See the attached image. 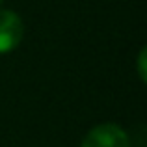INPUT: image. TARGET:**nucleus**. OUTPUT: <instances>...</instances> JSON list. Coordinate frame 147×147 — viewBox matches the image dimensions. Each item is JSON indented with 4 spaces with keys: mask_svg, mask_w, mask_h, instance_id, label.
I'll return each mask as SVG.
<instances>
[{
    "mask_svg": "<svg viewBox=\"0 0 147 147\" xmlns=\"http://www.w3.org/2000/svg\"><path fill=\"white\" fill-rule=\"evenodd\" d=\"M80 147H130V140L119 125L100 123L84 136Z\"/></svg>",
    "mask_w": 147,
    "mask_h": 147,
    "instance_id": "1",
    "label": "nucleus"
},
{
    "mask_svg": "<svg viewBox=\"0 0 147 147\" xmlns=\"http://www.w3.org/2000/svg\"><path fill=\"white\" fill-rule=\"evenodd\" d=\"M24 36V24L15 11L0 9V54H7L19 47Z\"/></svg>",
    "mask_w": 147,
    "mask_h": 147,
    "instance_id": "2",
    "label": "nucleus"
},
{
    "mask_svg": "<svg viewBox=\"0 0 147 147\" xmlns=\"http://www.w3.org/2000/svg\"><path fill=\"white\" fill-rule=\"evenodd\" d=\"M145 65H147V50L142 49L140 50V56H138V75H140L142 82H145V80H147V69H145Z\"/></svg>",
    "mask_w": 147,
    "mask_h": 147,
    "instance_id": "3",
    "label": "nucleus"
},
{
    "mask_svg": "<svg viewBox=\"0 0 147 147\" xmlns=\"http://www.w3.org/2000/svg\"><path fill=\"white\" fill-rule=\"evenodd\" d=\"M2 2H4V0H0V4H2Z\"/></svg>",
    "mask_w": 147,
    "mask_h": 147,
    "instance_id": "4",
    "label": "nucleus"
}]
</instances>
